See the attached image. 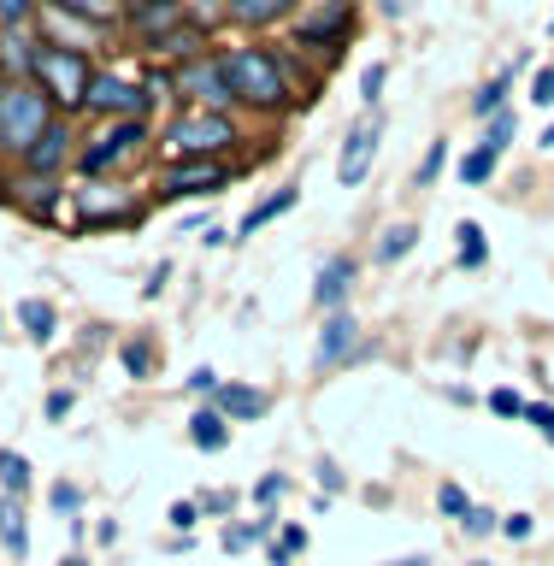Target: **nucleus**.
Segmentation results:
<instances>
[{
	"mask_svg": "<svg viewBox=\"0 0 554 566\" xmlns=\"http://www.w3.org/2000/svg\"><path fill=\"white\" fill-rule=\"evenodd\" d=\"M177 24H189V0H148V7L124 12V30H130L142 48L159 42V35H171Z\"/></svg>",
	"mask_w": 554,
	"mask_h": 566,
	"instance_id": "dca6fc26",
	"label": "nucleus"
},
{
	"mask_svg": "<svg viewBox=\"0 0 554 566\" xmlns=\"http://www.w3.org/2000/svg\"><path fill=\"white\" fill-rule=\"evenodd\" d=\"M495 166H502V154H495V148H484V142H478V148H467V154H460V184H490V177H495Z\"/></svg>",
	"mask_w": 554,
	"mask_h": 566,
	"instance_id": "c756f323",
	"label": "nucleus"
},
{
	"mask_svg": "<svg viewBox=\"0 0 554 566\" xmlns=\"http://www.w3.org/2000/svg\"><path fill=\"white\" fill-rule=\"evenodd\" d=\"M478 566H484V560H478Z\"/></svg>",
	"mask_w": 554,
	"mask_h": 566,
	"instance_id": "680f3d73",
	"label": "nucleus"
},
{
	"mask_svg": "<svg viewBox=\"0 0 554 566\" xmlns=\"http://www.w3.org/2000/svg\"><path fill=\"white\" fill-rule=\"evenodd\" d=\"M419 248V224H389L384 237H378V248H372V265H396V260H407Z\"/></svg>",
	"mask_w": 554,
	"mask_h": 566,
	"instance_id": "bb28decb",
	"label": "nucleus"
},
{
	"mask_svg": "<svg viewBox=\"0 0 554 566\" xmlns=\"http://www.w3.org/2000/svg\"><path fill=\"white\" fill-rule=\"evenodd\" d=\"M384 566H425V555H401V560H384Z\"/></svg>",
	"mask_w": 554,
	"mask_h": 566,
	"instance_id": "5fc2aeb1",
	"label": "nucleus"
},
{
	"mask_svg": "<svg viewBox=\"0 0 554 566\" xmlns=\"http://www.w3.org/2000/svg\"><path fill=\"white\" fill-rule=\"evenodd\" d=\"M154 136V118H113V124H95L83 142H77V159H71V171L77 177H113L124 171L130 159L148 154Z\"/></svg>",
	"mask_w": 554,
	"mask_h": 566,
	"instance_id": "20e7f679",
	"label": "nucleus"
},
{
	"mask_svg": "<svg viewBox=\"0 0 554 566\" xmlns=\"http://www.w3.org/2000/svg\"><path fill=\"white\" fill-rule=\"evenodd\" d=\"M301 12V0H224V18L237 30H272V24H290Z\"/></svg>",
	"mask_w": 554,
	"mask_h": 566,
	"instance_id": "6ab92c4d",
	"label": "nucleus"
},
{
	"mask_svg": "<svg viewBox=\"0 0 554 566\" xmlns=\"http://www.w3.org/2000/svg\"><path fill=\"white\" fill-rule=\"evenodd\" d=\"M378 142H384V113H360L343 136V154H336V184L354 189L372 177V159H378Z\"/></svg>",
	"mask_w": 554,
	"mask_h": 566,
	"instance_id": "ddd939ff",
	"label": "nucleus"
},
{
	"mask_svg": "<svg viewBox=\"0 0 554 566\" xmlns=\"http://www.w3.org/2000/svg\"><path fill=\"white\" fill-rule=\"evenodd\" d=\"M71 413V389H53L48 396V419H65Z\"/></svg>",
	"mask_w": 554,
	"mask_h": 566,
	"instance_id": "8fccbe9b",
	"label": "nucleus"
},
{
	"mask_svg": "<svg viewBox=\"0 0 554 566\" xmlns=\"http://www.w3.org/2000/svg\"><path fill=\"white\" fill-rule=\"evenodd\" d=\"M118 7H124V12H130V7H148V0H118Z\"/></svg>",
	"mask_w": 554,
	"mask_h": 566,
	"instance_id": "13d9d810",
	"label": "nucleus"
},
{
	"mask_svg": "<svg viewBox=\"0 0 554 566\" xmlns=\"http://www.w3.org/2000/svg\"><path fill=\"white\" fill-rule=\"evenodd\" d=\"M18 325H24L30 343H53V336H60V313H53V301L24 295V301H18Z\"/></svg>",
	"mask_w": 554,
	"mask_h": 566,
	"instance_id": "b1692460",
	"label": "nucleus"
},
{
	"mask_svg": "<svg viewBox=\"0 0 554 566\" xmlns=\"http://www.w3.org/2000/svg\"><path fill=\"white\" fill-rule=\"evenodd\" d=\"M0 543H7V555H12V560H24L30 525H24V502H18V495H0Z\"/></svg>",
	"mask_w": 554,
	"mask_h": 566,
	"instance_id": "a878e982",
	"label": "nucleus"
},
{
	"mask_svg": "<svg viewBox=\"0 0 554 566\" xmlns=\"http://www.w3.org/2000/svg\"><path fill=\"white\" fill-rule=\"evenodd\" d=\"M118 360H124V371H130V378H148V371H154V348H148V343H124Z\"/></svg>",
	"mask_w": 554,
	"mask_h": 566,
	"instance_id": "e433bc0d",
	"label": "nucleus"
},
{
	"mask_svg": "<svg viewBox=\"0 0 554 566\" xmlns=\"http://www.w3.org/2000/svg\"><path fill=\"white\" fill-rule=\"evenodd\" d=\"M142 53H148V60H171V71H177V65L212 53V35H207V24H195V18H189V24H177L171 35H159V42H148Z\"/></svg>",
	"mask_w": 554,
	"mask_h": 566,
	"instance_id": "a211bd4d",
	"label": "nucleus"
},
{
	"mask_svg": "<svg viewBox=\"0 0 554 566\" xmlns=\"http://www.w3.org/2000/svg\"><path fill=\"white\" fill-rule=\"evenodd\" d=\"M513 71H520V60H513V65H502V71H495V77H490V83L472 95V118H478V124H484V118H495V113L508 106V95H513Z\"/></svg>",
	"mask_w": 554,
	"mask_h": 566,
	"instance_id": "393cba45",
	"label": "nucleus"
},
{
	"mask_svg": "<svg viewBox=\"0 0 554 566\" xmlns=\"http://www.w3.org/2000/svg\"><path fill=\"white\" fill-rule=\"evenodd\" d=\"M30 490V460L18 449H0V495H24Z\"/></svg>",
	"mask_w": 554,
	"mask_h": 566,
	"instance_id": "7c9ffc66",
	"label": "nucleus"
},
{
	"mask_svg": "<svg viewBox=\"0 0 554 566\" xmlns=\"http://www.w3.org/2000/svg\"><path fill=\"white\" fill-rule=\"evenodd\" d=\"M295 201H301V189H295V184H283L278 195H265V201H254V207L242 212V224L230 230V242H248V237H260L265 224H278L283 212H295Z\"/></svg>",
	"mask_w": 554,
	"mask_h": 566,
	"instance_id": "412c9836",
	"label": "nucleus"
},
{
	"mask_svg": "<svg viewBox=\"0 0 554 566\" xmlns=\"http://www.w3.org/2000/svg\"><path fill=\"white\" fill-rule=\"evenodd\" d=\"M219 384H224V378H219L212 366H195V371H189V389H195L201 401H212V396H219Z\"/></svg>",
	"mask_w": 554,
	"mask_h": 566,
	"instance_id": "79ce46f5",
	"label": "nucleus"
},
{
	"mask_svg": "<svg viewBox=\"0 0 554 566\" xmlns=\"http://www.w3.org/2000/svg\"><path fill=\"white\" fill-rule=\"evenodd\" d=\"M437 507L449 513V520H467V513H472V495L460 490V484H442V490H437Z\"/></svg>",
	"mask_w": 554,
	"mask_h": 566,
	"instance_id": "ea45409f",
	"label": "nucleus"
},
{
	"mask_svg": "<svg viewBox=\"0 0 554 566\" xmlns=\"http://www.w3.org/2000/svg\"><path fill=\"white\" fill-rule=\"evenodd\" d=\"M230 159H166V171H159L154 195L159 201H207V195L230 189Z\"/></svg>",
	"mask_w": 554,
	"mask_h": 566,
	"instance_id": "9b49d317",
	"label": "nucleus"
},
{
	"mask_svg": "<svg viewBox=\"0 0 554 566\" xmlns=\"http://www.w3.org/2000/svg\"><path fill=\"white\" fill-rule=\"evenodd\" d=\"M490 260V242H484V224H460L454 230V265H460V272H478V265H484Z\"/></svg>",
	"mask_w": 554,
	"mask_h": 566,
	"instance_id": "cd10ccee",
	"label": "nucleus"
},
{
	"mask_svg": "<svg viewBox=\"0 0 554 566\" xmlns=\"http://www.w3.org/2000/svg\"><path fill=\"white\" fill-rule=\"evenodd\" d=\"M48 7H65V12H77V18H95V24H106V30H124V7H118V0H48Z\"/></svg>",
	"mask_w": 554,
	"mask_h": 566,
	"instance_id": "c85d7f7f",
	"label": "nucleus"
},
{
	"mask_svg": "<svg viewBox=\"0 0 554 566\" xmlns=\"http://www.w3.org/2000/svg\"><path fill=\"white\" fill-rule=\"evenodd\" d=\"M224 77H230V101L260 118H283L301 101L290 71H283V48H265V42L224 48Z\"/></svg>",
	"mask_w": 554,
	"mask_h": 566,
	"instance_id": "f257e3e1",
	"label": "nucleus"
},
{
	"mask_svg": "<svg viewBox=\"0 0 554 566\" xmlns=\"http://www.w3.org/2000/svg\"><path fill=\"white\" fill-rule=\"evenodd\" d=\"M88 77H95V60H83V53H65V48H48L42 35H35L30 83L53 101V113H60V118L83 113V101H88Z\"/></svg>",
	"mask_w": 554,
	"mask_h": 566,
	"instance_id": "39448f33",
	"label": "nucleus"
},
{
	"mask_svg": "<svg viewBox=\"0 0 554 566\" xmlns=\"http://www.w3.org/2000/svg\"><path fill=\"white\" fill-rule=\"evenodd\" d=\"M53 118L60 113H53V101L35 83H7L0 88V159L18 166V159L30 154V142L42 136Z\"/></svg>",
	"mask_w": 554,
	"mask_h": 566,
	"instance_id": "423d86ee",
	"label": "nucleus"
},
{
	"mask_svg": "<svg viewBox=\"0 0 554 566\" xmlns=\"http://www.w3.org/2000/svg\"><path fill=\"white\" fill-rule=\"evenodd\" d=\"M30 65H35V30H7L0 35V77L30 83Z\"/></svg>",
	"mask_w": 554,
	"mask_h": 566,
	"instance_id": "4be33fe9",
	"label": "nucleus"
},
{
	"mask_svg": "<svg viewBox=\"0 0 554 566\" xmlns=\"http://www.w3.org/2000/svg\"><path fill=\"white\" fill-rule=\"evenodd\" d=\"M77 124L71 118H53L42 136L30 142V154L18 159V171H35V177H65L71 171V159H77Z\"/></svg>",
	"mask_w": 554,
	"mask_h": 566,
	"instance_id": "4468645a",
	"label": "nucleus"
},
{
	"mask_svg": "<svg viewBox=\"0 0 554 566\" xmlns=\"http://www.w3.org/2000/svg\"><path fill=\"white\" fill-rule=\"evenodd\" d=\"M65 177H35V171H7L0 177V201H12L30 224H53L60 219V201H65Z\"/></svg>",
	"mask_w": 554,
	"mask_h": 566,
	"instance_id": "f8f14e48",
	"label": "nucleus"
},
{
	"mask_svg": "<svg viewBox=\"0 0 554 566\" xmlns=\"http://www.w3.org/2000/svg\"><path fill=\"white\" fill-rule=\"evenodd\" d=\"M283 495H290V478H283V472H265L260 484H254V502H260V507H272V502H283Z\"/></svg>",
	"mask_w": 554,
	"mask_h": 566,
	"instance_id": "a19ab883",
	"label": "nucleus"
},
{
	"mask_svg": "<svg viewBox=\"0 0 554 566\" xmlns=\"http://www.w3.org/2000/svg\"><path fill=\"white\" fill-rule=\"evenodd\" d=\"M212 407H219L230 424H254V419L272 413V396H265V389H254V384H219Z\"/></svg>",
	"mask_w": 554,
	"mask_h": 566,
	"instance_id": "aec40b11",
	"label": "nucleus"
},
{
	"mask_svg": "<svg viewBox=\"0 0 554 566\" xmlns=\"http://www.w3.org/2000/svg\"><path fill=\"white\" fill-rule=\"evenodd\" d=\"M531 101H537V106H554V65H543L537 77H531Z\"/></svg>",
	"mask_w": 554,
	"mask_h": 566,
	"instance_id": "a18cd8bd",
	"label": "nucleus"
},
{
	"mask_svg": "<svg viewBox=\"0 0 554 566\" xmlns=\"http://www.w3.org/2000/svg\"><path fill=\"white\" fill-rule=\"evenodd\" d=\"M460 531H467V537H490V531H502V513H490V507L472 502V513L460 520Z\"/></svg>",
	"mask_w": 554,
	"mask_h": 566,
	"instance_id": "58836bf2",
	"label": "nucleus"
},
{
	"mask_svg": "<svg viewBox=\"0 0 554 566\" xmlns=\"http://www.w3.org/2000/svg\"><path fill=\"white\" fill-rule=\"evenodd\" d=\"M0 88H7V77H0Z\"/></svg>",
	"mask_w": 554,
	"mask_h": 566,
	"instance_id": "052dcab7",
	"label": "nucleus"
},
{
	"mask_svg": "<svg viewBox=\"0 0 554 566\" xmlns=\"http://www.w3.org/2000/svg\"><path fill=\"white\" fill-rule=\"evenodd\" d=\"M543 148H548V154H554V124H548V130H543Z\"/></svg>",
	"mask_w": 554,
	"mask_h": 566,
	"instance_id": "6e6d98bb",
	"label": "nucleus"
},
{
	"mask_svg": "<svg viewBox=\"0 0 554 566\" xmlns=\"http://www.w3.org/2000/svg\"><path fill=\"white\" fill-rule=\"evenodd\" d=\"M378 12H384V18H401V12H407V0H378Z\"/></svg>",
	"mask_w": 554,
	"mask_h": 566,
	"instance_id": "864d4df0",
	"label": "nucleus"
},
{
	"mask_svg": "<svg viewBox=\"0 0 554 566\" xmlns=\"http://www.w3.org/2000/svg\"><path fill=\"white\" fill-rule=\"evenodd\" d=\"M354 354H366L360 318H354V313H325V331H318L313 366H318V371H336V366H348Z\"/></svg>",
	"mask_w": 554,
	"mask_h": 566,
	"instance_id": "2eb2a0df",
	"label": "nucleus"
},
{
	"mask_svg": "<svg viewBox=\"0 0 554 566\" xmlns=\"http://www.w3.org/2000/svg\"><path fill=\"white\" fill-rule=\"evenodd\" d=\"M354 277H360V260H354V254H331V260L313 272V307H318V313H343Z\"/></svg>",
	"mask_w": 554,
	"mask_h": 566,
	"instance_id": "f3484780",
	"label": "nucleus"
},
{
	"mask_svg": "<svg viewBox=\"0 0 554 566\" xmlns=\"http://www.w3.org/2000/svg\"><path fill=\"white\" fill-rule=\"evenodd\" d=\"M60 566H88V560H83V555H65V560H60Z\"/></svg>",
	"mask_w": 554,
	"mask_h": 566,
	"instance_id": "4d7b16f0",
	"label": "nucleus"
},
{
	"mask_svg": "<svg viewBox=\"0 0 554 566\" xmlns=\"http://www.w3.org/2000/svg\"><path fill=\"white\" fill-rule=\"evenodd\" d=\"M283 548H290V555H301V548H307V531L290 525V531H283Z\"/></svg>",
	"mask_w": 554,
	"mask_h": 566,
	"instance_id": "603ef678",
	"label": "nucleus"
},
{
	"mask_svg": "<svg viewBox=\"0 0 554 566\" xmlns=\"http://www.w3.org/2000/svg\"><path fill=\"white\" fill-rule=\"evenodd\" d=\"M531 531H537V525H531V513H502V537L508 543H525Z\"/></svg>",
	"mask_w": 554,
	"mask_h": 566,
	"instance_id": "c03bdc74",
	"label": "nucleus"
},
{
	"mask_svg": "<svg viewBox=\"0 0 554 566\" xmlns=\"http://www.w3.org/2000/svg\"><path fill=\"white\" fill-rule=\"evenodd\" d=\"M384 83H389V65L384 60H372L360 71V101H366V113H378V101H384Z\"/></svg>",
	"mask_w": 554,
	"mask_h": 566,
	"instance_id": "72a5a7b5",
	"label": "nucleus"
},
{
	"mask_svg": "<svg viewBox=\"0 0 554 566\" xmlns=\"http://www.w3.org/2000/svg\"><path fill=\"white\" fill-rule=\"evenodd\" d=\"M318 484H325L331 495L343 490V472H336V460H318Z\"/></svg>",
	"mask_w": 554,
	"mask_h": 566,
	"instance_id": "09e8293b",
	"label": "nucleus"
},
{
	"mask_svg": "<svg viewBox=\"0 0 554 566\" xmlns=\"http://www.w3.org/2000/svg\"><path fill=\"white\" fill-rule=\"evenodd\" d=\"M71 207H77V230L95 237V230H124V224H142V201L130 189H118L113 177H83L71 189Z\"/></svg>",
	"mask_w": 554,
	"mask_h": 566,
	"instance_id": "6e6552de",
	"label": "nucleus"
},
{
	"mask_svg": "<svg viewBox=\"0 0 554 566\" xmlns=\"http://www.w3.org/2000/svg\"><path fill=\"white\" fill-rule=\"evenodd\" d=\"M237 142H242V124L230 113H201V106H177L166 130H159L166 159H224L237 154Z\"/></svg>",
	"mask_w": 554,
	"mask_h": 566,
	"instance_id": "7ed1b4c3",
	"label": "nucleus"
},
{
	"mask_svg": "<svg viewBox=\"0 0 554 566\" xmlns=\"http://www.w3.org/2000/svg\"><path fill=\"white\" fill-rule=\"evenodd\" d=\"M35 7H42V0H0V35L7 30H35Z\"/></svg>",
	"mask_w": 554,
	"mask_h": 566,
	"instance_id": "2f4dec72",
	"label": "nucleus"
},
{
	"mask_svg": "<svg viewBox=\"0 0 554 566\" xmlns=\"http://www.w3.org/2000/svg\"><path fill=\"white\" fill-rule=\"evenodd\" d=\"M83 113L95 118V124H113V118H148V83H142V71H130V65H95Z\"/></svg>",
	"mask_w": 554,
	"mask_h": 566,
	"instance_id": "0eeeda50",
	"label": "nucleus"
},
{
	"mask_svg": "<svg viewBox=\"0 0 554 566\" xmlns=\"http://www.w3.org/2000/svg\"><path fill=\"white\" fill-rule=\"evenodd\" d=\"M189 442H195V449H201V454H219V449H230V419L219 413V407H195V413H189Z\"/></svg>",
	"mask_w": 554,
	"mask_h": 566,
	"instance_id": "5701e85b",
	"label": "nucleus"
},
{
	"mask_svg": "<svg viewBox=\"0 0 554 566\" xmlns=\"http://www.w3.org/2000/svg\"><path fill=\"white\" fill-rule=\"evenodd\" d=\"M442 166H449V142H431L425 159H419V189H431L437 177H442Z\"/></svg>",
	"mask_w": 554,
	"mask_h": 566,
	"instance_id": "c9c22d12",
	"label": "nucleus"
},
{
	"mask_svg": "<svg viewBox=\"0 0 554 566\" xmlns=\"http://www.w3.org/2000/svg\"><path fill=\"white\" fill-rule=\"evenodd\" d=\"M53 507H60V513H77V507H83L77 484H53Z\"/></svg>",
	"mask_w": 554,
	"mask_h": 566,
	"instance_id": "de8ad7c7",
	"label": "nucleus"
},
{
	"mask_svg": "<svg viewBox=\"0 0 554 566\" xmlns=\"http://www.w3.org/2000/svg\"><path fill=\"white\" fill-rule=\"evenodd\" d=\"M171 95L177 106H201V113H230V77H224V53H201V60L171 71Z\"/></svg>",
	"mask_w": 554,
	"mask_h": 566,
	"instance_id": "9d476101",
	"label": "nucleus"
},
{
	"mask_svg": "<svg viewBox=\"0 0 554 566\" xmlns=\"http://www.w3.org/2000/svg\"><path fill=\"white\" fill-rule=\"evenodd\" d=\"M513 130H520V118H513V106H502L495 118H484V148H495V154H502L508 142H513Z\"/></svg>",
	"mask_w": 554,
	"mask_h": 566,
	"instance_id": "473e14b6",
	"label": "nucleus"
},
{
	"mask_svg": "<svg viewBox=\"0 0 554 566\" xmlns=\"http://www.w3.org/2000/svg\"><path fill=\"white\" fill-rule=\"evenodd\" d=\"M548 35H554V12H548Z\"/></svg>",
	"mask_w": 554,
	"mask_h": 566,
	"instance_id": "bf43d9fd",
	"label": "nucleus"
},
{
	"mask_svg": "<svg viewBox=\"0 0 554 566\" xmlns=\"http://www.w3.org/2000/svg\"><path fill=\"white\" fill-rule=\"evenodd\" d=\"M525 424H537V431L554 442V407L548 401H525Z\"/></svg>",
	"mask_w": 554,
	"mask_h": 566,
	"instance_id": "37998d69",
	"label": "nucleus"
},
{
	"mask_svg": "<svg viewBox=\"0 0 554 566\" xmlns=\"http://www.w3.org/2000/svg\"><path fill=\"white\" fill-rule=\"evenodd\" d=\"M166 520H171V531H189L195 520H201V507H195V502H171V513H166Z\"/></svg>",
	"mask_w": 554,
	"mask_h": 566,
	"instance_id": "49530a36",
	"label": "nucleus"
},
{
	"mask_svg": "<svg viewBox=\"0 0 554 566\" xmlns=\"http://www.w3.org/2000/svg\"><path fill=\"white\" fill-rule=\"evenodd\" d=\"M35 35H42L48 48H65V53H83V60H101L106 48H113V35L118 30H106L95 24V18H77V12H65V7H35Z\"/></svg>",
	"mask_w": 554,
	"mask_h": 566,
	"instance_id": "1a4fd4ad",
	"label": "nucleus"
},
{
	"mask_svg": "<svg viewBox=\"0 0 554 566\" xmlns=\"http://www.w3.org/2000/svg\"><path fill=\"white\" fill-rule=\"evenodd\" d=\"M490 413L495 419H525V396L520 389H490Z\"/></svg>",
	"mask_w": 554,
	"mask_h": 566,
	"instance_id": "4c0bfd02",
	"label": "nucleus"
},
{
	"mask_svg": "<svg viewBox=\"0 0 554 566\" xmlns=\"http://www.w3.org/2000/svg\"><path fill=\"white\" fill-rule=\"evenodd\" d=\"M354 24H360L354 0H301V12L290 18V48L313 65H336L354 42Z\"/></svg>",
	"mask_w": 554,
	"mask_h": 566,
	"instance_id": "f03ea898",
	"label": "nucleus"
},
{
	"mask_svg": "<svg viewBox=\"0 0 554 566\" xmlns=\"http://www.w3.org/2000/svg\"><path fill=\"white\" fill-rule=\"evenodd\" d=\"M195 507H201V513H230V495H224V490H212V495H201Z\"/></svg>",
	"mask_w": 554,
	"mask_h": 566,
	"instance_id": "3c124183",
	"label": "nucleus"
},
{
	"mask_svg": "<svg viewBox=\"0 0 554 566\" xmlns=\"http://www.w3.org/2000/svg\"><path fill=\"white\" fill-rule=\"evenodd\" d=\"M265 531H272V520H254V525H224V548L230 555H242V548H254Z\"/></svg>",
	"mask_w": 554,
	"mask_h": 566,
	"instance_id": "f704fd0d",
	"label": "nucleus"
}]
</instances>
